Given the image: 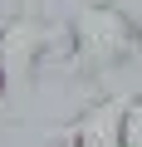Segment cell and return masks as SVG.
<instances>
[{
    "instance_id": "6da1fadb",
    "label": "cell",
    "mask_w": 142,
    "mask_h": 147,
    "mask_svg": "<svg viewBox=\"0 0 142 147\" xmlns=\"http://www.w3.org/2000/svg\"><path fill=\"white\" fill-rule=\"evenodd\" d=\"M64 64L74 79H103L122 64H142V34L122 0H88L64 20Z\"/></svg>"
},
{
    "instance_id": "7a4b0ae2",
    "label": "cell",
    "mask_w": 142,
    "mask_h": 147,
    "mask_svg": "<svg viewBox=\"0 0 142 147\" xmlns=\"http://www.w3.org/2000/svg\"><path fill=\"white\" fill-rule=\"evenodd\" d=\"M59 30L49 20H39L30 5H20V15H10L0 25V79H5L10 93H30L39 79V64L54 49Z\"/></svg>"
},
{
    "instance_id": "3957f363",
    "label": "cell",
    "mask_w": 142,
    "mask_h": 147,
    "mask_svg": "<svg viewBox=\"0 0 142 147\" xmlns=\"http://www.w3.org/2000/svg\"><path fill=\"white\" fill-rule=\"evenodd\" d=\"M127 103H132V98H122V93L93 98L83 113H74V118L59 127V142H64V147H127V142H122Z\"/></svg>"
},
{
    "instance_id": "277c9868",
    "label": "cell",
    "mask_w": 142,
    "mask_h": 147,
    "mask_svg": "<svg viewBox=\"0 0 142 147\" xmlns=\"http://www.w3.org/2000/svg\"><path fill=\"white\" fill-rule=\"evenodd\" d=\"M122 142L127 147H142V98L127 103V118H122Z\"/></svg>"
},
{
    "instance_id": "5b68a950",
    "label": "cell",
    "mask_w": 142,
    "mask_h": 147,
    "mask_svg": "<svg viewBox=\"0 0 142 147\" xmlns=\"http://www.w3.org/2000/svg\"><path fill=\"white\" fill-rule=\"evenodd\" d=\"M122 5H127V15L137 20V34H142V0H122Z\"/></svg>"
},
{
    "instance_id": "8992f818",
    "label": "cell",
    "mask_w": 142,
    "mask_h": 147,
    "mask_svg": "<svg viewBox=\"0 0 142 147\" xmlns=\"http://www.w3.org/2000/svg\"><path fill=\"white\" fill-rule=\"evenodd\" d=\"M5 98H10V88H5V79H0V118H5Z\"/></svg>"
}]
</instances>
